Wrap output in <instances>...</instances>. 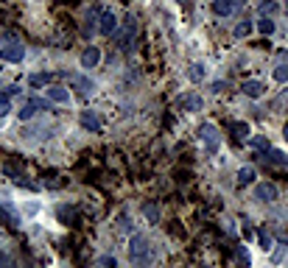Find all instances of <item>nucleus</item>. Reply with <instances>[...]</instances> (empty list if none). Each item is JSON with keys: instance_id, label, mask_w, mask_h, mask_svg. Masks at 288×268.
Here are the masks:
<instances>
[{"instance_id": "3", "label": "nucleus", "mask_w": 288, "mask_h": 268, "mask_svg": "<svg viewBox=\"0 0 288 268\" xmlns=\"http://www.w3.org/2000/svg\"><path fill=\"white\" fill-rule=\"evenodd\" d=\"M199 140L204 143V148L210 151V154H216L218 145H221V137H218V129L213 123H204L202 129H199Z\"/></svg>"}, {"instance_id": "38", "label": "nucleus", "mask_w": 288, "mask_h": 268, "mask_svg": "<svg viewBox=\"0 0 288 268\" xmlns=\"http://www.w3.org/2000/svg\"><path fill=\"white\" fill-rule=\"evenodd\" d=\"M0 268H14V260H9V257H6V260L0 262Z\"/></svg>"}, {"instance_id": "17", "label": "nucleus", "mask_w": 288, "mask_h": 268, "mask_svg": "<svg viewBox=\"0 0 288 268\" xmlns=\"http://www.w3.org/2000/svg\"><path fill=\"white\" fill-rule=\"evenodd\" d=\"M179 103L187 109V112H202V106H204V101H202L199 95H185Z\"/></svg>"}, {"instance_id": "19", "label": "nucleus", "mask_w": 288, "mask_h": 268, "mask_svg": "<svg viewBox=\"0 0 288 268\" xmlns=\"http://www.w3.org/2000/svg\"><path fill=\"white\" fill-rule=\"evenodd\" d=\"M252 151H258V154H269V151H271L269 140H266L263 134H255V137H252Z\"/></svg>"}, {"instance_id": "7", "label": "nucleus", "mask_w": 288, "mask_h": 268, "mask_svg": "<svg viewBox=\"0 0 288 268\" xmlns=\"http://www.w3.org/2000/svg\"><path fill=\"white\" fill-rule=\"evenodd\" d=\"M98 31H101L104 36H112L115 31H118V17H115L112 12H104L101 14V23H98Z\"/></svg>"}, {"instance_id": "16", "label": "nucleus", "mask_w": 288, "mask_h": 268, "mask_svg": "<svg viewBox=\"0 0 288 268\" xmlns=\"http://www.w3.org/2000/svg\"><path fill=\"white\" fill-rule=\"evenodd\" d=\"M48 101H56V103H67L70 101V92L65 87H48Z\"/></svg>"}, {"instance_id": "21", "label": "nucleus", "mask_w": 288, "mask_h": 268, "mask_svg": "<svg viewBox=\"0 0 288 268\" xmlns=\"http://www.w3.org/2000/svg\"><path fill=\"white\" fill-rule=\"evenodd\" d=\"M252 179H255V168L246 165V168H241V171H238V185H241V187L252 185Z\"/></svg>"}, {"instance_id": "10", "label": "nucleus", "mask_w": 288, "mask_h": 268, "mask_svg": "<svg viewBox=\"0 0 288 268\" xmlns=\"http://www.w3.org/2000/svg\"><path fill=\"white\" fill-rule=\"evenodd\" d=\"M70 81H73V87L78 89V92H84V95H90L92 89H95V84L90 81L87 76H81V73H76V76H70Z\"/></svg>"}, {"instance_id": "2", "label": "nucleus", "mask_w": 288, "mask_h": 268, "mask_svg": "<svg viewBox=\"0 0 288 268\" xmlns=\"http://www.w3.org/2000/svg\"><path fill=\"white\" fill-rule=\"evenodd\" d=\"M134 34H137V23H134L132 14H126L123 25H120L118 34H115V39H118V48H120V50H132V45H134Z\"/></svg>"}, {"instance_id": "31", "label": "nucleus", "mask_w": 288, "mask_h": 268, "mask_svg": "<svg viewBox=\"0 0 288 268\" xmlns=\"http://www.w3.org/2000/svg\"><path fill=\"white\" fill-rule=\"evenodd\" d=\"M258 238H260V246H263V249H269V246H271V232H269L266 227L258 232Z\"/></svg>"}, {"instance_id": "8", "label": "nucleus", "mask_w": 288, "mask_h": 268, "mask_svg": "<svg viewBox=\"0 0 288 268\" xmlns=\"http://www.w3.org/2000/svg\"><path fill=\"white\" fill-rule=\"evenodd\" d=\"M98 62H101V50H98L95 45H90V48L81 53V67L90 70V67H98Z\"/></svg>"}, {"instance_id": "1", "label": "nucleus", "mask_w": 288, "mask_h": 268, "mask_svg": "<svg viewBox=\"0 0 288 268\" xmlns=\"http://www.w3.org/2000/svg\"><path fill=\"white\" fill-rule=\"evenodd\" d=\"M129 260L134 262V265L146 268L151 262V243L146 235H132V240H129Z\"/></svg>"}, {"instance_id": "30", "label": "nucleus", "mask_w": 288, "mask_h": 268, "mask_svg": "<svg viewBox=\"0 0 288 268\" xmlns=\"http://www.w3.org/2000/svg\"><path fill=\"white\" fill-rule=\"evenodd\" d=\"M20 92H23V89H20L17 84H12V87H6V89H3V92H0V98H3V101H9V98L20 95Z\"/></svg>"}, {"instance_id": "15", "label": "nucleus", "mask_w": 288, "mask_h": 268, "mask_svg": "<svg viewBox=\"0 0 288 268\" xmlns=\"http://www.w3.org/2000/svg\"><path fill=\"white\" fill-rule=\"evenodd\" d=\"M263 159L269 162V165H277V168H288V156L282 154V151H274V148H271L269 154H263Z\"/></svg>"}, {"instance_id": "9", "label": "nucleus", "mask_w": 288, "mask_h": 268, "mask_svg": "<svg viewBox=\"0 0 288 268\" xmlns=\"http://www.w3.org/2000/svg\"><path fill=\"white\" fill-rule=\"evenodd\" d=\"M81 126H84L87 131H101V118H98L95 112H90V109H87V112H81Z\"/></svg>"}, {"instance_id": "14", "label": "nucleus", "mask_w": 288, "mask_h": 268, "mask_svg": "<svg viewBox=\"0 0 288 268\" xmlns=\"http://www.w3.org/2000/svg\"><path fill=\"white\" fill-rule=\"evenodd\" d=\"M241 92L249 95V98H260V95H263V84H260V81H244V84H241Z\"/></svg>"}, {"instance_id": "22", "label": "nucleus", "mask_w": 288, "mask_h": 268, "mask_svg": "<svg viewBox=\"0 0 288 268\" xmlns=\"http://www.w3.org/2000/svg\"><path fill=\"white\" fill-rule=\"evenodd\" d=\"M3 176H9V179H14V182H17V179L23 176V171H20L17 162H6V165H3Z\"/></svg>"}, {"instance_id": "5", "label": "nucleus", "mask_w": 288, "mask_h": 268, "mask_svg": "<svg viewBox=\"0 0 288 268\" xmlns=\"http://www.w3.org/2000/svg\"><path fill=\"white\" fill-rule=\"evenodd\" d=\"M255 198H258L260 204H269L277 198V187L271 185V182H260V185H255Z\"/></svg>"}, {"instance_id": "37", "label": "nucleus", "mask_w": 288, "mask_h": 268, "mask_svg": "<svg viewBox=\"0 0 288 268\" xmlns=\"http://www.w3.org/2000/svg\"><path fill=\"white\" fill-rule=\"evenodd\" d=\"M210 89H213V92H221V89H224V81H216V84H213Z\"/></svg>"}, {"instance_id": "36", "label": "nucleus", "mask_w": 288, "mask_h": 268, "mask_svg": "<svg viewBox=\"0 0 288 268\" xmlns=\"http://www.w3.org/2000/svg\"><path fill=\"white\" fill-rule=\"evenodd\" d=\"M9 112H12V103H9V101H3V98H0V118H6Z\"/></svg>"}, {"instance_id": "25", "label": "nucleus", "mask_w": 288, "mask_h": 268, "mask_svg": "<svg viewBox=\"0 0 288 268\" xmlns=\"http://www.w3.org/2000/svg\"><path fill=\"white\" fill-rule=\"evenodd\" d=\"M235 260H238L241 268H249V251H246V246H235Z\"/></svg>"}, {"instance_id": "32", "label": "nucleus", "mask_w": 288, "mask_h": 268, "mask_svg": "<svg viewBox=\"0 0 288 268\" xmlns=\"http://www.w3.org/2000/svg\"><path fill=\"white\" fill-rule=\"evenodd\" d=\"M59 218L62 224H73V207H59Z\"/></svg>"}, {"instance_id": "6", "label": "nucleus", "mask_w": 288, "mask_h": 268, "mask_svg": "<svg viewBox=\"0 0 288 268\" xmlns=\"http://www.w3.org/2000/svg\"><path fill=\"white\" fill-rule=\"evenodd\" d=\"M23 56H25V48L20 42H9L0 50V59H6V62H23Z\"/></svg>"}, {"instance_id": "28", "label": "nucleus", "mask_w": 288, "mask_h": 268, "mask_svg": "<svg viewBox=\"0 0 288 268\" xmlns=\"http://www.w3.org/2000/svg\"><path fill=\"white\" fill-rule=\"evenodd\" d=\"M187 78H190V81H202V78H204V67H202V65H190Z\"/></svg>"}, {"instance_id": "20", "label": "nucleus", "mask_w": 288, "mask_h": 268, "mask_svg": "<svg viewBox=\"0 0 288 268\" xmlns=\"http://www.w3.org/2000/svg\"><path fill=\"white\" fill-rule=\"evenodd\" d=\"M51 84V76H45V73H34V76H28V87L39 89V87H48Z\"/></svg>"}, {"instance_id": "11", "label": "nucleus", "mask_w": 288, "mask_h": 268, "mask_svg": "<svg viewBox=\"0 0 288 268\" xmlns=\"http://www.w3.org/2000/svg\"><path fill=\"white\" fill-rule=\"evenodd\" d=\"M213 12H216L218 17H232L238 9H235L232 0H216V3H213Z\"/></svg>"}, {"instance_id": "26", "label": "nucleus", "mask_w": 288, "mask_h": 268, "mask_svg": "<svg viewBox=\"0 0 288 268\" xmlns=\"http://www.w3.org/2000/svg\"><path fill=\"white\" fill-rule=\"evenodd\" d=\"M235 36H238V39H244V36H249L252 34V23H249V20H244V23H238L235 25V31H232Z\"/></svg>"}, {"instance_id": "23", "label": "nucleus", "mask_w": 288, "mask_h": 268, "mask_svg": "<svg viewBox=\"0 0 288 268\" xmlns=\"http://www.w3.org/2000/svg\"><path fill=\"white\" fill-rule=\"evenodd\" d=\"M258 31H260L263 36H271V34H274V20H271V17H260Z\"/></svg>"}, {"instance_id": "41", "label": "nucleus", "mask_w": 288, "mask_h": 268, "mask_svg": "<svg viewBox=\"0 0 288 268\" xmlns=\"http://www.w3.org/2000/svg\"><path fill=\"white\" fill-rule=\"evenodd\" d=\"M3 260H6V254H3V251H0V262H3Z\"/></svg>"}, {"instance_id": "24", "label": "nucleus", "mask_w": 288, "mask_h": 268, "mask_svg": "<svg viewBox=\"0 0 288 268\" xmlns=\"http://www.w3.org/2000/svg\"><path fill=\"white\" fill-rule=\"evenodd\" d=\"M277 12H280L277 0H263V3H260V14H263V17H271V14H277Z\"/></svg>"}, {"instance_id": "34", "label": "nucleus", "mask_w": 288, "mask_h": 268, "mask_svg": "<svg viewBox=\"0 0 288 268\" xmlns=\"http://www.w3.org/2000/svg\"><path fill=\"white\" fill-rule=\"evenodd\" d=\"M282 254H285V240H282V243L277 246V251L271 254V262H280V260H282Z\"/></svg>"}, {"instance_id": "12", "label": "nucleus", "mask_w": 288, "mask_h": 268, "mask_svg": "<svg viewBox=\"0 0 288 268\" xmlns=\"http://www.w3.org/2000/svg\"><path fill=\"white\" fill-rule=\"evenodd\" d=\"M0 218L9 221V227H12V229L20 227V215L14 212V207H9V204H0Z\"/></svg>"}, {"instance_id": "33", "label": "nucleus", "mask_w": 288, "mask_h": 268, "mask_svg": "<svg viewBox=\"0 0 288 268\" xmlns=\"http://www.w3.org/2000/svg\"><path fill=\"white\" fill-rule=\"evenodd\" d=\"M274 106H277V109H285V106H288V89H282L280 95L274 98Z\"/></svg>"}, {"instance_id": "27", "label": "nucleus", "mask_w": 288, "mask_h": 268, "mask_svg": "<svg viewBox=\"0 0 288 268\" xmlns=\"http://www.w3.org/2000/svg\"><path fill=\"white\" fill-rule=\"evenodd\" d=\"M274 81L277 84H288V65H277L274 67Z\"/></svg>"}, {"instance_id": "13", "label": "nucleus", "mask_w": 288, "mask_h": 268, "mask_svg": "<svg viewBox=\"0 0 288 268\" xmlns=\"http://www.w3.org/2000/svg\"><path fill=\"white\" fill-rule=\"evenodd\" d=\"M140 212H143L146 218H149V224H160V207H157L154 201H143Z\"/></svg>"}, {"instance_id": "18", "label": "nucleus", "mask_w": 288, "mask_h": 268, "mask_svg": "<svg viewBox=\"0 0 288 268\" xmlns=\"http://www.w3.org/2000/svg\"><path fill=\"white\" fill-rule=\"evenodd\" d=\"M229 131L235 134V140H246V137H249V123L235 120V123H229Z\"/></svg>"}, {"instance_id": "4", "label": "nucleus", "mask_w": 288, "mask_h": 268, "mask_svg": "<svg viewBox=\"0 0 288 268\" xmlns=\"http://www.w3.org/2000/svg\"><path fill=\"white\" fill-rule=\"evenodd\" d=\"M45 109H51V101H42V98H31V101L23 103V109H20V120H31L36 112H45Z\"/></svg>"}, {"instance_id": "40", "label": "nucleus", "mask_w": 288, "mask_h": 268, "mask_svg": "<svg viewBox=\"0 0 288 268\" xmlns=\"http://www.w3.org/2000/svg\"><path fill=\"white\" fill-rule=\"evenodd\" d=\"M282 134H285V140H288V123H285V129H282Z\"/></svg>"}, {"instance_id": "29", "label": "nucleus", "mask_w": 288, "mask_h": 268, "mask_svg": "<svg viewBox=\"0 0 288 268\" xmlns=\"http://www.w3.org/2000/svg\"><path fill=\"white\" fill-rule=\"evenodd\" d=\"M95 265L98 268H118V260L109 257V254H104V257H98V260H95Z\"/></svg>"}, {"instance_id": "35", "label": "nucleus", "mask_w": 288, "mask_h": 268, "mask_svg": "<svg viewBox=\"0 0 288 268\" xmlns=\"http://www.w3.org/2000/svg\"><path fill=\"white\" fill-rule=\"evenodd\" d=\"M17 185H20V187H25V190H39V187H36L34 182H28L25 176H20V179H17Z\"/></svg>"}, {"instance_id": "39", "label": "nucleus", "mask_w": 288, "mask_h": 268, "mask_svg": "<svg viewBox=\"0 0 288 268\" xmlns=\"http://www.w3.org/2000/svg\"><path fill=\"white\" fill-rule=\"evenodd\" d=\"M232 3H235V9H238V12H241V9L246 6V0H232Z\"/></svg>"}]
</instances>
